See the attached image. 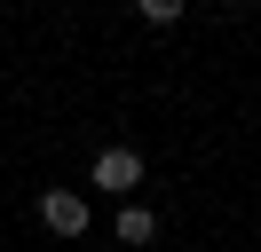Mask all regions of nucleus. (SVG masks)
Instances as JSON below:
<instances>
[{
	"label": "nucleus",
	"instance_id": "f257e3e1",
	"mask_svg": "<svg viewBox=\"0 0 261 252\" xmlns=\"http://www.w3.org/2000/svg\"><path fill=\"white\" fill-rule=\"evenodd\" d=\"M40 220L56 236H87V197L80 189H40Z\"/></svg>",
	"mask_w": 261,
	"mask_h": 252
},
{
	"label": "nucleus",
	"instance_id": "f03ea898",
	"mask_svg": "<svg viewBox=\"0 0 261 252\" xmlns=\"http://www.w3.org/2000/svg\"><path fill=\"white\" fill-rule=\"evenodd\" d=\"M87 181H95V189H111V197H119V189H135V181H143V158H135V150H119V142H111V150H95V166H87Z\"/></svg>",
	"mask_w": 261,
	"mask_h": 252
},
{
	"label": "nucleus",
	"instance_id": "7ed1b4c3",
	"mask_svg": "<svg viewBox=\"0 0 261 252\" xmlns=\"http://www.w3.org/2000/svg\"><path fill=\"white\" fill-rule=\"evenodd\" d=\"M119 244H150V236H159V213H150V205H119Z\"/></svg>",
	"mask_w": 261,
	"mask_h": 252
},
{
	"label": "nucleus",
	"instance_id": "20e7f679",
	"mask_svg": "<svg viewBox=\"0 0 261 252\" xmlns=\"http://www.w3.org/2000/svg\"><path fill=\"white\" fill-rule=\"evenodd\" d=\"M135 16H143V24H174L182 0H135Z\"/></svg>",
	"mask_w": 261,
	"mask_h": 252
}]
</instances>
